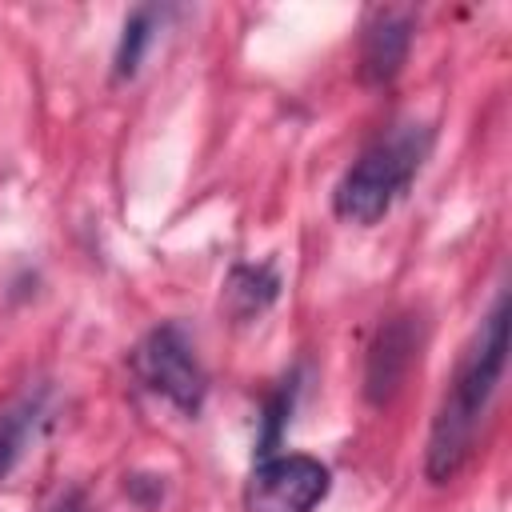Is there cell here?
I'll list each match as a JSON object with an SVG mask.
<instances>
[{
  "mask_svg": "<svg viewBox=\"0 0 512 512\" xmlns=\"http://www.w3.org/2000/svg\"><path fill=\"white\" fill-rule=\"evenodd\" d=\"M508 360V296L500 292L492 312L480 320V332L472 336L464 360L456 364V376L436 408L432 432H428V452H424V472L432 484H448L472 456L476 432L484 424V412L500 388Z\"/></svg>",
  "mask_w": 512,
  "mask_h": 512,
  "instance_id": "6da1fadb",
  "label": "cell"
},
{
  "mask_svg": "<svg viewBox=\"0 0 512 512\" xmlns=\"http://www.w3.org/2000/svg\"><path fill=\"white\" fill-rule=\"evenodd\" d=\"M432 152V128L424 124H392L376 136L340 176L332 192V208L348 224H376L392 212V204L412 188L424 160Z\"/></svg>",
  "mask_w": 512,
  "mask_h": 512,
  "instance_id": "7a4b0ae2",
  "label": "cell"
},
{
  "mask_svg": "<svg viewBox=\"0 0 512 512\" xmlns=\"http://www.w3.org/2000/svg\"><path fill=\"white\" fill-rule=\"evenodd\" d=\"M132 372L136 380L164 396L172 408H180L184 416H196L208 392V376L188 344V336L176 324H160L152 328L136 348H132Z\"/></svg>",
  "mask_w": 512,
  "mask_h": 512,
  "instance_id": "3957f363",
  "label": "cell"
},
{
  "mask_svg": "<svg viewBox=\"0 0 512 512\" xmlns=\"http://www.w3.org/2000/svg\"><path fill=\"white\" fill-rule=\"evenodd\" d=\"M332 488L328 464L304 452H272L248 476L244 508L248 512H312Z\"/></svg>",
  "mask_w": 512,
  "mask_h": 512,
  "instance_id": "277c9868",
  "label": "cell"
},
{
  "mask_svg": "<svg viewBox=\"0 0 512 512\" xmlns=\"http://www.w3.org/2000/svg\"><path fill=\"white\" fill-rule=\"evenodd\" d=\"M420 356V324L412 316H392L380 324L372 348H368V368H364V396L368 404H388L408 368L416 364Z\"/></svg>",
  "mask_w": 512,
  "mask_h": 512,
  "instance_id": "5b68a950",
  "label": "cell"
},
{
  "mask_svg": "<svg viewBox=\"0 0 512 512\" xmlns=\"http://www.w3.org/2000/svg\"><path fill=\"white\" fill-rule=\"evenodd\" d=\"M412 12L408 8H376L360 36V80L384 88L400 76L408 48H412Z\"/></svg>",
  "mask_w": 512,
  "mask_h": 512,
  "instance_id": "8992f818",
  "label": "cell"
},
{
  "mask_svg": "<svg viewBox=\"0 0 512 512\" xmlns=\"http://www.w3.org/2000/svg\"><path fill=\"white\" fill-rule=\"evenodd\" d=\"M48 420V392L36 388L28 396H20L12 408L0 412V480L16 468V460L28 452V444L36 440L40 424Z\"/></svg>",
  "mask_w": 512,
  "mask_h": 512,
  "instance_id": "52a82bcc",
  "label": "cell"
},
{
  "mask_svg": "<svg viewBox=\"0 0 512 512\" xmlns=\"http://www.w3.org/2000/svg\"><path fill=\"white\" fill-rule=\"evenodd\" d=\"M224 296L236 320H252L280 296V276L272 272V264H236L224 284Z\"/></svg>",
  "mask_w": 512,
  "mask_h": 512,
  "instance_id": "ba28073f",
  "label": "cell"
},
{
  "mask_svg": "<svg viewBox=\"0 0 512 512\" xmlns=\"http://www.w3.org/2000/svg\"><path fill=\"white\" fill-rule=\"evenodd\" d=\"M160 16H164L160 8H136V12L124 20L120 44H116V80H128V76H136L140 60L148 56V44L156 40Z\"/></svg>",
  "mask_w": 512,
  "mask_h": 512,
  "instance_id": "9c48e42d",
  "label": "cell"
},
{
  "mask_svg": "<svg viewBox=\"0 0 512 512\" xmlns=\"http://www.w3.org/2000/svg\"><path fill=\"white\" fill-rule=\"evenodd\" d=\"M48 512H88V500H84L80 488H68L64 496H56V504H52Z\"/></svg>",
  "mask_w": 512,
  "mask_h": 512,
  "instance_id": "30bf717a",
  "label": "cell"
}]
</instances>
